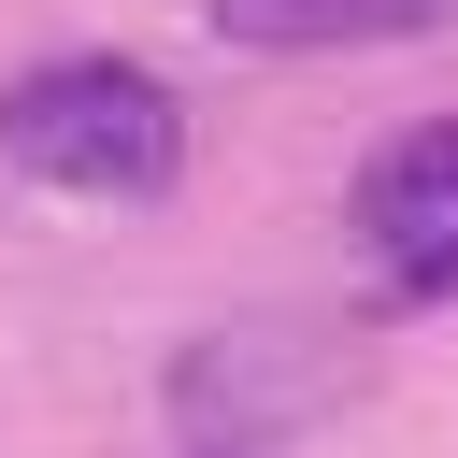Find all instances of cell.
<instances>
[{
	"instance_id": "obj_4",
	"label": "cell",
	"mask_w": 458,
	"mask_h": 458,
	"mask_svg": "<svg viewBox=\"0 0 458 458\" xmlns=\"http://www.w3.org/2000/svg\"><path fill=\"white\" fill-rule=\"evenodd\" d=\"M200 14H215V43H243V57H344V43L429 29L444 0H200Z\"/></svg>"
},
{
	"instance_id": "obj_3",
	"label": "cell",
	"mask_w": 458,
	"mask_h": 458,
	"mask_svg": "<svg viewBox=\"0 0 458 458\" xmlns=\"http://www.w3.org/2000/svg\"><path fill=\"white\" fill-rule=\"evenodd\" d=\"M358 258L386 301H458V114L401 129L358 172Z\"/></svg>"
},
{
	"instance_id": "obj_2",
	"label": "cell",
	"mask_w": 458,
	"mask_h": 458,
	"mask_svg": "<svg viewBox=\"0 0 458 458\" xmlns=\"http://www.w3.org/2000/svg\"><path fill=\"white\" fill-rule=\"evenodd\" d=\"M344 386H358V358L315 344V329H200L172 358V429H186V458H272Z\"/></svg>"
},
{
	"instance_id": "obj_1",
	"label": "cell",
	"mask_w": 458,
	"mask_h": 458,
	"mask_svg": "<svg viewBox=\"0 0 458 458\" xmlns=\"http://www.w3.org/2000/svg\"><path fill=\"white\" fill-rule=\"evenodd\" d=\"M0 157L57 200H157L186 172V100L143 57H43L0 86Z\"/></svg>"
}]
</instances>
